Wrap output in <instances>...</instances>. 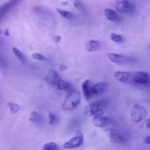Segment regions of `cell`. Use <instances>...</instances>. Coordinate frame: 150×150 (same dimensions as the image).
<instances>
[{"mask_svg":"<svg viewBox=\"0 0 150 150\" xmlns=\"http://www.w3.org/2000/svg\"><path fill=\"white\" fill-rule=\"evenodd\" d=\"M54 39L56 42L58 43L61 40V37L59 35H56L54 37Z\"/></svg>","mask_w":150,"mask_h":150,"instance_id":"cell-27","label":"cell"},{"mask_svg":"<svg viewBox=\"0 0 150 150\" xmlns=\"http://www.w3.org/2000/svg\"><path fill=\"white\" fill-rule=\"evenodd\" d=\"M67 66L64 65H61L60 67V69L61 71H65V70H67Z\"/></svg>","mask_w":150,"mask_h":150,"instance_id":"cell-30","label":"cell"},{"mask_svg":"<svg viewBox=\"0 0 150 150\" xmlns=\"http://www.w3.org/2000/svg\"><path fill=\"white\" fill-rule=\"evenodd\" d=\"M150 81V76L146 72L138 71L134 73L133 82L140 85H146Z\"/></svg>","mask_w":150,"mask_h":150,"instance_id":"cell-7","label":"cell"},{"mask_svg":"<svg viewBox=\"0 0 150 150\" xmlns=\"http://www.w3.org/2000/svg\"><path fill=\"white\" fill-rule=\"evenodd\" d=\"M108 83L101 82L93 86V93L94 96H98L105 93L108 88Z\"/></svg>","mask_w":150,"mask_h":150,"instance_id":"cell-12","label":"cell"},{"mask_svg":"<svg viewBox=\"0 0 150 150\" xmlns=\"http://www.w3.org/2000/svg\"><path fill=\"white\" fill-rule=\"evenodd\" d=\"M13 51L16 57L20 60L21 62L23 64L26 62V58L24 56L23 53L19 49H17L16 47H13Z\"/></svg>","mask_w":150,"mask_h":150,"instance_id":"cell-19","label":"cell"},{"mask_svg":"<svg viewBox=\"0 0 150 150\" xmlns=\"http://www.w3.org/2000/svg\"><path fill=\"white\" fill-rule=\"evenodd\" d=\"M30 121L37 125H41L44 122L42 116L37 111H33L31 113Z\"/></svg>","mask_w":150,"mask_h":150,"instance_id":"cell-16","label":"cell"},{"mask_svg":"<svg viewBox=\"0 0 150 150\" xmlns=\"http://www.w3.org/2000/svg\"><path fill=\"white\" fill-rule=\"evenodd\" d=\"M32 57L35 59L41 60V61H45L47 59L45 56H43L42 54L38 53H34L32 55Z\"/></svg>","mask_w":150,"mask_h":150,"instance_id":"cell-24","label":"cell"},{"mask_svg":"<svg viewBox=\"0 0 150 150\" xmlns=\"http://www.w3.org/2000/svg\"><path fill=\"white\" fill-rule=\"evenodd\" d=\"M80 98L79 92L72 88L69 91L62 105V108L64 110H73L79 104Z\"/></svg>","mask_w":150,"mask_h":150,"instance_id":"cell-2","label":"cell"},{"mask_svg":"<svg viewBox=\"0 0 150 150\" xmlns=\"http://www.w3.org/2000/svg\"><path fill=\"white\" fill-rule=\"evenodd\" d=\"M93 86L91 81L87 80L83 82L82 88L84 96L87 100H90L93 96Z\"/></svg>","mask_w":150,"mask_h":150,"instance_id":"cell-13","label":"cell"},{"mask_svg":"<svg viewBox=\"0 0 150 150\" xmlns=\"http://www.w3.org/2000/svg\"><path fill=\"white\" fill-rule=\"evenodd\" d=\"M104 14L107 19L111 21L119 22L121 21V16L112 9L106 8L104 10Z\"/></svg>","mask_w":150,"mask_h":150,"instance_id":"cell-15","label":"cell"},{"mask_svg":"<svg viewBox=\"0 0 150 150\" xmlns=\"http://www.w3.org/2000/svg\"><path fill=\"white\" fill-rule=\"evenodd\" d=\"M93 123L95 126L99 128H105L109 126L112 123V119L106 116L102 115L94 117Z\"/></svg>","mask_w":150,"mask_h":150,"instance_id":"cell-9","label":"cell"},{"mask_svg":"<svg viewBox=\"0 0 150 150\" xmlns=\"http://www.w3.org/2000/svg\"><path fill=\"white\" fill-rule=\"evenodd\" d=\"M45 79L49 85L56 86L60 79L57 71L50 70L45 77Z\"/></svg>","mask_w":150,"mask_h":150,"instance_id":"cell-11","label":"cell"},{"mask_svg":"<svg viewBox=\"0 0 150 150\" xmlns=\"http://www.w3.org/2000/svg\"><path fill=\"white\" fill-rule=\"evenodd\" d=\"M100 48V44L98 41L91 40L88 42L86 45V50L87 51H96L98 50Z\"/></svg>","mask_w":150,"mask_h":150,"instance_id":"cell-17","label":"cell"},{"mask_svg":"<svg viewBox=\"0 0 150 150\" xmlns=\"http://www.w3.org/2000/svg\"><path fill=\"white\" fill-rule=\"evenodd\" d=\"M110 137L112 143L120 144H123L126 143V140L125 137L115 129L110 130Z\"/></svg>","mask_w":150,"mask_h":150,"instance_id":"cell-10","label":"cell"},{"mask_svg":"<svg viewBox=\"0 0 150 150\" xmlns=\"http://www.w3.org/2000/svg\"><path fill=\"white\" fill-rule=\"evenodd\" d=\"M145 143H146L147 144H150V136H148V137H146L144 139Z\"/></svg>","mask_w":150,"mask_h":150,"instance_id":"cell-28","label":"cell"},{"mask_svg":"<svg viewBox=\"0 0 150 150\" xmlns=\"http://www.w3.org/2000/svg\"><path fill=\"white\" fill-rule=\"evenodd\" d=\"M110 38L112 41L116 43H122L123 42L124 39L120 35L112 33L110 35Z\"/></svg>","mask_w":150,"mask_h":150,"instance_id":"cell-23","label":"cell"},{"mask_svg":"<svg viewBox=\"0 0 150 150\" xmlns=\"http://www.w3.org/2000/svg\"><path fill=\"white\" fill-rule=\"evenodd\" d=\"M8 106L11 112L13 114L17 113L21 109L20 105L16 103L9 102L8 103Z\"/></svg>","mask_w":150,"mask_h":150,"instance_id":"cell-22","label":"cell"},{"mask_svg":"<svg viewBox=\"0 0 150 150\" xmlns=\"http://www.w3.org/2000/svg\"><path fill=\"white\" fill-rule=\"evenodd\" d=\"M109 100L107 99H101L93 102L88 105L85 109V115H86L94 117L102 115L103 109L109 104Z\"/></svg>","mask_w":150,"mask_h":150,"instance_id":"cell-1","label":"cell"},{"mask_svg":"<svg viewBox=\"0 0 150 150\" xmlns=\"http://www.w3.org/2000/svg\"><path fill=\"white\" fill-rule=\"evenodd\" d=\"M49 124L50 125L54 124L56 122V117L55 114L50 111L49 113Z\"/></svg>","mask_w":150,"mask_h":150,"instance_id":"cell-25","label":"cell"},{"mask_svg":"<svg viewBox=\"0 0 150 150\" xmlns=\"http://www.w3.org/2000/svg\"><path fill=\"white\" fill-rule=\"evenodd\" d=\"M74 6L75 8L77 9H80L82 7V4H81V0H73Z\"/></svg>","mask_w":150,"mask_h":150,"instance_id":"cell-26","label":"cell"},{"mask_svg":"<svg viewBox=\"0 0 150 150\" xmlns=\"http://www.w3.org/2000/svg\"><path fill=\"white\" fill-rule=\"evenodd\" d=\"M133 76L134 73L128 72L116 71L114 73V77L116 79L125 83L133 82Z\"/></svg>","mask_w":150,"mask_h":150,"instance_id":"cell-6","label":"cell"},{"mask_svg":"<svg viewBox=\"0 0 150 150\" xmlns=\"http://www.w3.org/2000/svg\"><path fill=\"white\" fill-rule=\"evenodd\" d=\"M146 128L150 129V118L146 120Z\"/></svg>","mask_w":150,"mask_h":150,"instance_id":"cell-29","label":"cell"},{"mask_svg":"<svg viewBox=\"0 0 150 150\" xmlns=\"http://www.w3.org/2000/svg\"><path fill=\"white\" fill-rule=\"evenodd\" d=\"M115 7L117 12L122 13H132L134 9V5L129 0H116Z\"/></svg>","mask_w":150,"mask_h":150,"instance_id":"cell-5","label":"cell"},{"mask_svg":"<svg viewBox=\"0 0 150 150\" xmlns=\"http://www.w3.org/2000/svg\"><path fill=\"white\" fill-rule=\"evenodd\" d=\"M57 11L58 13L64 18L66 19H70L72 18L73 15L71 12L69 11H65V10H62L59 8H57Z\"/></svg>","mask_w":150,"mask_h":150,"instance_id":"cell-21","label":"cell"},{"mask_svg":"<svg viewBox=\"0 0 150 150\" xmlns=\"http://www.w3.org/2000/svg\"><path fill=\"white\" fill-rule=\"evenodd\" d=\"M5 35L6 36H8L9 35V31H8V29H6L5 30Z\"/></svg>","mask_w":150,"mask_h":150,"instance_id":"cell-31","label":"cell"},{"mask_svg":"<svg viewBox=\"0 0 150 150\" xmlns=\"http://www.w3.org/2000/svg\"><path fill=\"white\" fill-rule=\"evenodd\" d=\"M42 149L44 150H57L59 149V148L56 143L50 142L44 145Z\"/></svg>","mask_w":150,"mask_h":150,"instance_id":"cell-20","label":"cell"},{"mask_svg":"<svg viewBox=\"0 0 150 150\" xmlns=\"http://www.w3.org/2000/svg\"><path fill=\"white\" fill-rule=\"evenodd\" d=\"M20 1V0H9L8 2L4 4L0 9L1 18V19L3 16H5L7 13Z\"/></svg>","mask_w":150,"mask_h":150,"instance_id":"cell-14","label":"cell"},{"mask_svg":"<svg viewBox=\"0 0 150 150\" xmlns=\"http://www.w3.org/2000/svg\"><path fill=\"white\" fill-rule=\"evenodd\" d=\"M146 108L141 104H136L132 108L130 117L132 121L138 123L142 121L146 116Z\"/></svg>","mask_w":150,"mask_h":150,"instance_id":"cell-3","label":"cell"},{"mask_svg":"<svg viewBox=\"0 0 150 150\" xmlns=\"http://www.w3.org/2000/svg\"><path fill=\"white\" fill-rule=\"evenodd\" d=\"M84 142V137L82 132L80 130L76 132L75 136L70 140L64 143L63 147L65 149H70L80 146Z\"/></svg>","mask_w":150,"mask_h":150,"instance_id":"cell-4","label":"cell"},{"mask_svg":"<svg viewBox=\"0 0 150 150\" xmlns=\"http://www.w3.org/2000/svg\"><path fill=\"white\" fill-rule=\"evenodd\" d=\"M56 86L58 89L65 91H70L73 88L70 83L62 79L59 80Z\"/></svg>","mask_w":150,"mask_h":150,"instance_id":"cell-18","label":"cell"},{"mask_svg":"<svg viewBox=\"0 0 150 150\" xmlns=\"http://www.w3.org/2000/svg\"><path fill=\"white\" fill-rule=\"evenodd\" d=\"M108 57L110 61L116 64H125L132 62L130 58L120 54L110 53L108 54Z\"/></svg>","mask_w":150,"mask_h":150,"instance_id":"cell-8","label":"cell"}]
</instances>
